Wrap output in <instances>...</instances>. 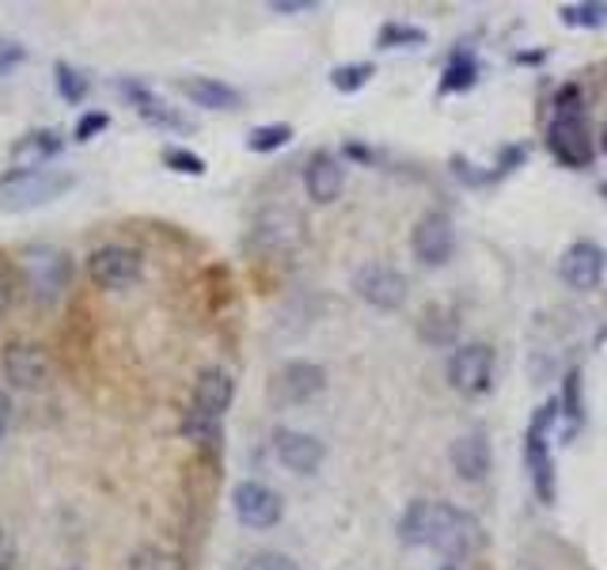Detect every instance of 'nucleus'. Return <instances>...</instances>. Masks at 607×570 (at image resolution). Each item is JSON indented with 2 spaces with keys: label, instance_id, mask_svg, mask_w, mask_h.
<instances>
[{
  "label": "nucleus",
  "instance_id": "a18cd8bd",
  "mask_svg": "<svg viewBox=\"0 0 607 570\" xmlns=\"http://www.w3.org/2000/svg\"><path fill=\"white\" fill-rule=\"evenodd\" d=\"M600 195H604V198H607V183H600Z\"/></svg>",
  "mask_w": 607,
  "mask_h": 570
},
{
  "label": "nucleus",
  "instance_id": "f704fd0d",
  "mask_svg": "<svg viewBox=\"0 0 607 570\" xmlns=\"http://www.w3.org/2000/svg\"><path fill=\"white\" fill-rule=\"evenodd\" d=\"M107 126H110L107 110H84V115L77 118V130H72V137H77V141H91V137H99Z\"/></svg>",
  "mask_w": 607,
  "mask_h": 570
},
{
  "label": "nucleus",
  "instance_id": "7c9ffc66",
  "mask_svg": "<svg viewBox=\"0 0 607 570\" xmlns=\"http://www.w3.org/2000/svg\"><path fill=\"white\" fill-rule=\"evenodd\" d=\"M137 115H141L149 126H160V130H195V126H190L187 118L179 115V110H171L168 104H163L160 96H156L149 107H141V110H137Z\"/></svg>",
  "mask_w": 607,
  "mask_h": 570
},
{
  "label": "nucleus",
  "instance_id": "2f4dec72",
  "mask_svg": "<svg viewBox=\"0 0 607 570\" xmlns=\"http://www.w3.org/2000/svg\"><path fill=\"white\" fill-rule=\"evenodd\" d=\"M163 168L179 171V176H190V179L206 176V160H201L198 153L182 149V145H171V149H163Z\"/></svg>",
  "mask_w": 607,
  "mask_h": 570
},
{
  "label": "nucleus",
  "instance_id": "393cba45",
  "mask_svg": "<svg viewBox=\"0 0 607 570\" xmlns=\"http://www.w3.org/2000/svg\"><path fill=\"white\" fill-rule=\"evenodd\" d=\"M566 27H581V31H600L607 23V4L604 0H581V4H563L558 8Z\"/></svg>",
  "mask_w": 607,
  "mask_h": 570
},
{
  "label": "nucleus",
  "instance_id": "4be33fe9",
  "mask_svg": "<svg viewBox=\"0 0 607 570\" xmlns=\"http://www.w3.org/2000/svg\"><path fill=\"white\" fill-rule=\"evenodd\" d=\"M478 58L475 50H456L452 61L445 66V72H440V91L445 96H464V91H471L478 85Z\"/></svg>",
  "mask_w": 607,
  "mask_h": 570
},
{
  "label": "nucleus",
  "instance_id": "c85d7f7f",
  "mask_svg": "<svg viewBox=\"0 0 607 570\" xmlns=\"http://www.w3.org/2000/svg\"><path fill=\"white\" fill-rule=\"evenodd\" d=\"M558 407L569 422V434L585 422V403H581V370H569L563 381V395H558Z\"/></svg>",
  "mask_w": 607,
  "mask_h": 570
},
{
  "label": "nucleus",
  "instance_id": "f03ea898",
  "mask_svg": "<svg viewBox=\"0 0 607 570\" xmlns=\"http://www.w3.org/2000/svg\"><path fill=\"white\" fill-rule=\"evenodd\" d=\"M558 419H563V407H558V395H550V400L539 403L536 415L528 422V430H524V468H528L531 491H536V499L543 505H555V499H558L555 461H550V445H547V438Z\"/></svg>",
  "mask_w": 607,
  "mask_h": 570
},
{
  "label": "nucleus",
  "instance_id": "2eb2a0df",
  "mask_svg": "<svg viewBox=\"0 0 607 570\" xmlns=\"http://www.w3.org/2000/svg\"><path fill=\"white\" fill-rule=\"evenodd\" d=\"M236 400V381L228 370H220V365H209V370L198 373L195 381V395H190V407L201 411V415L209 419H220L225 422L228 407H232Z\"/></svg>",
  "mask_w": 607,
  "mask_h": 570
},
{
  "label": "nucleus",
  "instance_id": "c9c22d12",
  "mask_svg": "<svg viewBox=\"0 0 607 570\" xmlns=\"http://www.w3.org/2000/svg\"><path fill=\"white\" fill-rule=\"evenodd\" d=\"M23 61H27V46L20 39H12V35H0V77L20 69Z\"/></svg>",
  "mask_w": 607,
  "mask_h": 570
},
{
  "label": "nucleus",
  "instance_id": "4468645a",
  "mask_svg": "<svg viewBox=\"0 0 607 570\" xmlns=\"http://www.w3.org/2000/svg\"><path fill=\"white\" fill-rule=\"evenodd\" d=\"M563 282L569 285V289H577V293H593L596 285L604 282V271H607V255L600 252V244H593V240H577V244H569L566 247V255H563Z\"/></svg>",
  "mask_w": 607,
  "mask_h": 570
},
{
  "label": "nucleus",
  "instance_id": "37998d69",
  "mask_svg": "<svg viewBox=\"0 0 607 570\" xmlns=\"http://www.w3.org/2000/svg\"><path fill=\"white\" fill-rule=\"evenodd\" d=\"M600 149H604V156H607V126H604V134H600Z\"/></svg>",
  "mask_w": 607,
  "mask_h": 570
},
{
  "label": "nucleus",
  "instance_id": "f257e3e1",
  "mask_svg": "<svg viewBox=\"0 0 607 570\" xmlns=\"http://www.w3.org/2000/svg\"><path fill=\"white\" fill-rule=\"evenodd\" d=\"M399 540L407 548H437L448 559H467L482 548L486 532L471 510L452 502L414 499L399 518Z\"/></svg>",
  "mask_w": 607,
  "mask_h": 570
},
{
  "label": "nucleus",
  "instance_id": "aec40b11",
  "mask_svg": "<svg viewBox=\"0 0 607 570\" xmlns=\"http://www.w3.org/2000/svg\"><path fill=\"white\" fill-rule=\"evenodd\" d=\"M297 228L300 220L292 214H285V209H270V214L259 217V225H255V244L259 247H270V252H285V247L297 244Z\"/></svg>",
  "mask_w": 607,
  "mask_h": 570
},
{
  "label": "nucleus",
  "instance_id": "20e7f679",
  "mask_svg": "<svg viewBox=\"0 0 607 570\" xmlns=\"http://www.w3.org/2000/svg\"><path fill=\"white\" fill-rule=\"evenodd\" d=\"M20 266H23L27 289H31V297L39 301L42 308L58 305L61 293H66L72 282L69 252H61V247H53V244H31L23 252Z\"/></svg>",
  "mask_w": 607,
  "mask_h": 570
},
{
  "label": "nucleus",
  "instance_id": "a19ab883",
  "mask_svg": "<svg viewBox=\"0 0 607 570\" xmlns=\"http://www.w3.org/2000/svg\"><path fill=\"white\" fill-rule=\"evenodd\" d=\"M8 422H12V403H8V395H0V441L8 434Z\"/></svg>",
  "mask_w": 607,
  "mask_h": 570
},
{
  "label": "nucleus",
  "instance_id": "cd10ccee",
  "mask_svg": "<svg viewBox=\"0 0 607 570\" xmlns=\"http://www.w3.org/2000/svg\"><path fill=\"white\" fill-rule=\"evenodd\" d=\"M53 85H58V96L66 99V104H84L88 99V77L80 69H72L69 61H58V66H53Z\"/></svg>",
  "mask_w": 607,
  "mask_h": 570
},
{
  "label": "nucleus",
  "instance_id": "ddd939ff",
  "mask_svg": "<svg viewBox=\"0 0 607 570\" xmlns=\"http://www.w3.org/2000/svg\"><path fill=\"white\" fill-rule=\"evenodd\" d=\"M273 453H278V461L297 475L319 472L324 461H327L324 441H319L316 434H304V430H292V426L273 430Z\"/></svg>",
  "mask_w": 607,
  "mask_h": 570
},
{
  "label": "nucleus",
  "instance_id": "4c0bfd02",
  "mask_svg": "<svg viewBox=\"0 0 607 570\" xmlns=\"http://www.w3.org/2000/svg\"><path fill=\"white\" fill-rule=\"evenodd\" d=\"M524 160H528V145H509V149H501V160L494 176H509V171L524 168Z\"/></svg>",
  "mask_w": 607,
  "mask_h": 570
},
{
  "label": "nucleus",
  "instance_id": "7ed1b4c3",
  "mask_svg": "<svg viewBox=\"0 0 607 570\" xmlns=\"http://www.w3.org/2000/svg\"><path fill=\"white\" fill-rule=\"evenodd\" d=\"M69 171H50V168H12L0 176V214H27L58 202L72 190Z\"/></svg>",
  "mask_w": 607,
  "mask_h": 570
},
{
  "label": "nucleus",
  "instance_id": "72a5a7b5",
  "mask_svg": "<svg viewBox=\"0 0 607 570\" xmlns=\"http://www.w3.org/2000/svg\"><path fill=\"white\" fill-rule=\"evenodd\" d=\"M239 570H304L297 559L281 556V551H255L251 559H243Z\"/></svg>",
  "mask_w": 607,
  "mask_h": 570
},
{
  "label": "nucleus",
  "instance_id": "f3484780",
  "mask_svg": "<svg viewBox=\"0 0 607 570\" xmlns=\"http://www.w3.org/2000/svg\"><path fill=\"white\" fill-rule=\"evenodd\" d=\"M448 461H452V472L464 483H482L490 475V441H486L482 430L459 434L448 449Z\"/></svg>",
  "mask_w": 607,
  "mask_h": 570
},
{
  "label": "nucleus",
  "instance_id": "dca6fc26",
  "mask_svg": "<svg viewBox=\"0 0 607 570\" xmlns=\"http://www.w3.org/2000/svg\"><path fill=\"white\" fill-rule=\"evenodd\" d=\"M342 183H346V168L335 153L319 149L304 164V190H308V198L319 202V206H330V202L342 195Z\"/></svg>",
  "mask_w": 607,
  "mask_h": 570
},
{
  "label": "nucleus",
  "instance_id": "473e14b6",
  "mask_svg": "<svg viewBox=\"0 0 607 570\" xmlns=\"http://www.w3.org/2000/svg\"><path fill=\"white\" fill-rule=\"evenodd\" d=\"M555 118H585V96L577 85H563L555 91Z\"/></svg>",
  "mask_w": 607,
  "mask_h": 570
},
{
  "label": "nucleus",
  "instance_id": "a211bd4d",
  "mask_svg": "<svg viewBox=\"0 0 607 570\" xmlns=\"http://www.w3.org/2000/svg\"><path fill=\"white\" fill-rule=\"evenodd\" d=\"M179 91L195 107H206V110H239L243 107L239 88L225 85V80H217V77H187V80H179Z\"/></svg>",
  "mask_w": 607,
  "mask_h": 570
},
{
  "label": "nucleus",
  "instance_id": "5701e85b",
  "mask_svg": "<svg viewBox=\"0 0 607 570\" xmlns=\"http://www.w3.org/2000/svg\"><path fill=\"white\" fill-rule=\"evenodd\" d=\"M179 434L187 441H195L198 449H209V453H217V449L225 445V426H220V419L201 415L195 407H187V415L179 422Z\"/></svg>",
  "mask_w": 607,
  "mask_h": 570
},
{
  "label": "nucleus",
  "instance_id": "58836bf2",
  "mask_svg": "<svg viewBox=\"0 0 607 570\" xmlns=\"http://www.w3.org/2000/svg\"><path fill=\"white\" fill-rule=\"evenodd\" d=\"M16 289H20V282H16V271H12V266L0 263V316H4V312L12 308Z\"/></svg>",
  "mask_w": 607,
  "mask_h": 570
},
{
  "label": "nucleus",
  "instance_id": "e433bc0d",
  "mask_svg": "<svg viewBox=\"0 0 607 570\" xmlns=\"http://www.w3.org/2000/svg\"><path fill=\"white\" fill-rule=\"evenodd\" d=\"M452 171H456V179L471 183V187H482V183L494 179V171H475V164L464 160V156H452Z\"/></svg>",
  "mask_w": 607,
  "mask_h": 570
},
{
  "label": "nucleus",
  "instance_id": "c03bdc74",
  "mask_svg": "<svg viewBox=\"0 0 607 570\" xmlns=\"http://www.w3.org/2000/svg\"><path fill=\"white\" fill-rule=\"evenodd\" d=\"M440 570H459L456 563H445V567H440Z\"/></svg>",
  "mask_w": 607,
  "mask_h": 570
},
{
  "label": "nucleus",
  "instance_id": "39448f33",
  "mask_svg": "<svg viewBox=\"0 0 607 570\" xmlns=\"http://www.w3.org/2000/svg\"><path fill=\"white\" fill-rule=\"evenodd\" d=\"M88 278L96 282L99 289H110V293L133 289V285L145 278V259L137 247L103 244L88 255Z\"/></svg>",
  "mask_w": 607,
  "mask_h": 570
},
{
  "label": "nucleus",
  "instance_id": "6e6552de",
  "mask_svg": "<svg viewBox=\"0 0 607 570\" xmlns=\"http://www.w3.org/2000/svg\"><path fill=\"white\" fill-rule=\"evenodd\" d=\"M448 384L464 395H486L494 384V346L464 343L448 357Z\"/></svg>",
  "mask_w": 607,
  "mask_h": 570
},
{
  "label": "nucleus",
  "instance_id": "bb28decb",
  "mask_svg": "<svg viewBox=\"0 0 607 570\" xmlns=\"http://www.w3.org/2000/svg\"><path fill=\"white\" fill-rule=\"evenodd\" d=\"M292 141V126L289 122H266V126H255L251 134H247V149L251 153H278L285 145Z\"/></svg>",
  "mask_w": 607,
  "mask_h": 570
},
{
  "label": "nucleus",
  "instance_id": "0eeeda50",
  "mask_svg": "<svg viewBox=\"0 0 607 570\" xmlns=\"http://www.w3.org/2000/svg\"><path fill=\"white\" fill-rule=\"evenodd\" d=\"M327 389V370L316 362H285L278 373L270 376V400L278 407H300V403H311L319 392Z\"/></svg>",
  "mask_w": 607,
  "mask_h": 570
},
{
  "label": "nucleus",
  "instance_id": "f8f14e48",
  "mask_svg": "<svg viewBox=\"0 0 607 570\" xmlns=\"http://www.w3.org/2000/svg\"><path fill=\"white\" fill-rule=\"evenodd\" d=\"M547 149L558 164H563V168H574V171L588 168L596 156V145H593V137H588L585 118H550Z\"/></svg>",
  "mask_w": 607,
  "mask_h": 570
},
{
  "label": "nucleus",
  "instance_id": "9b49d317",
  "mask_svg": "<svg viewBox=\"0 0 607 570\" xmlns=\"http://www.w3.org/2000/svg\"><path fill=\"white\" fill-rule=\"evenodd\" d=\"M232 510L243 529H273L285 518V502L273 487H266L259 480H243L232 491Z\"/></svg>",
  "mask_w": 607,
  "mask_h": 570
},
{
  "label": "nucleus",
  "instance_id": "9d476101",
  "mask_svg": "<svg viewBox=\"0 0 607 570\" xmlns=\"http://www.w3.org/2000/svg\"><path fill=\"white\" fill-rule=\"evenodd\" d=\"M354 293L365 301V305L384 308V312H395V308L407 305L410 285L388 263H365L361 271L354 274Z\"/></svg>",
  "mask_w": 607,
  "mask_h": 570
},
{
  "label": "nucleus",
  "instance_id": "b1692460",
  "mask_svg": "<svg viewBox=\"0 0 607 570\" xmlns=\"http://www.w3.org/2000/svg\"><path fill=\"white\" fill-rule=\"evenodd\" d=\"M426 42H429L426 27L407 23V20H388L380 27V35H376L380 50H414V46H426Z\"/></svg>",
  "mask_w": 607,
  "mask_h": 570
},
{
  "label": "nucleus",
  "instance_id": "412c9836",
  "mask_svg": "<svg viewBox=\"0 0 607 570\" xmlns=\"http://www.w3.org/2000/svg\"><path fill=\"white\" fill-rule=\"evenodd\" d=\"M456 331H459L456 312L445 308V305H429L418 320V338H421V343H429V346H452Z\"/></svg>",
  "mask_w": 607,
  "mask_h": 570
},
{
  "label": "nucleus",
  "instance_id": "6ab92c4d",
  "mask_svg": "<svg viewBox=\"0 0 607 570\" xmlns=\"http://www.w3.org/2000/svg\"><path fill=\"white\" fill-rule=\"evenodd\" d=\"M61 149H66L61 130H31L12 145V164L16 168H42L53 156H61Z\"/></svg>",
  "mask_w": 607,
  "mask_h": 570
},
{
  "label": "nucleus",
  "instance_id": "ea45409f",
  "mask_svg": "<svg viewBox=\"0 0 607 570\" xmlns=\"http://www.w3.org/2000/svg\"><path fill=\"white\" fill-rule=\"evenodd\" d=\"M319 0H270L273 16H300V12H316Z\"/></svg>",
  "mask_w": 607,
  "mask_h": 570
},
{
  "label": "nucleus",
  "instance_id": "79ce46f5",
  "mask_svg": "<svg viewBox=\"0 0 607 570\" xmlns=\"http://www.w3.org/2000/svg\"><path fill=\"white\" fill-rule=\"evenodd\" d=\"M539 61H543V53H517V66H539Z\"/></svg>",
  "mask_w": 607,
  "mask_h": 570
},
{
  "label": "nucleus",
  "instance_id": "c756f323",
  "mask_svg": "<svg viewBox=\"0 0 607 570\" xmlns=\"http://www.w3.org/2000/svg\"><path fill=\"white\" fill-rule=\"evenodd\" d=\"M126 570H182V559L171 556L168 548H156V544H141L130 556Z\"/></svg>",
  "mask_w": 607,
  "mask_h": 570
},
{
  "label": "nucleus",
  "instance_id": "1a4fd4ad",
  "mask_svg": "<svg viewBox=\"0 0 607 570\" xmlns=\"http://www.w3.org/2000/svg\"><path fill=\"white\" fill-rule=\"evenodd\" d=\"M414 259L421 266H445L456 255V220L445 209H429L410 233Z\"/></svg>",
  "mask_w": 607,
  "mask_h": 570
},
{
  "label": "nucleus",
  "instance_id": "a878e982",
  "mask_svg": "<svg viewBox=\"0 0 607 570\" xmlns=\"http://www.w3.org/2000/svg\"><path fill=\"white\" fill-rule=\"evenodd\" d=\"M372 77H376L372 61H346V66L330 69V88L342 91V96H354V91H361Z\"/></svg>",
  "mask_w": 607,
  "mask_h": 570
},
{
  "label": "nucleus",
  "instance_id": "423d86ee",
  "mask_svg": "<svg viewBox=\"0 0 607 570\" xmlns=\"http://www.w3.org/2000/svg\"><path fill=\"white\" fill-rule=\"evenodd\" d=\"M0 365H4L8 384H12V389H23V392H42V389H50V381H53L50 354H46L39 343H27V338L8 343Z\"/></svg>",
  "mask_w": 607,
  "mask_h": 570
}]
</instances>
